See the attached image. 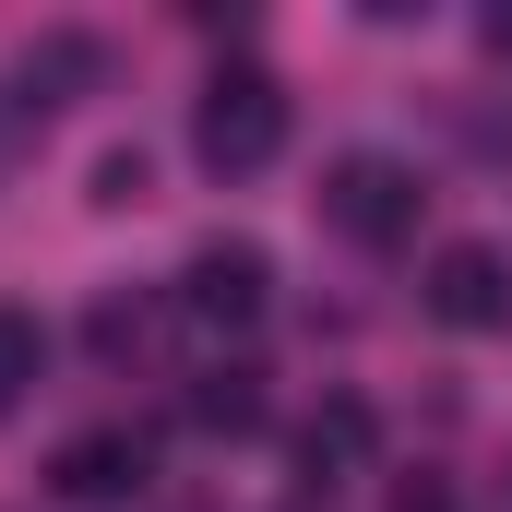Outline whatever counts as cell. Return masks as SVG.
<instances>
[{
  "instance_id": "obj_1",
  "label": "cell",
  "mask_w": 512,
  "mask_h": 512,
  "mask_svg": "<svg viewBox=\"0 0 512 512\" xmlns=\"http://www.w3.org/2000/svg\"><path fill=\"white\" fill-rule=\"evenodd\" d=\"M191 143H203V167H215V179H262V167L286 155V84H274L262 60H227V72L203 84Z\"/></svg>"
},
{
  "instance_id": "obj_2",
  "label": "cell",
  "mask_w": 512,
  "mask_h": 512,
  "mask_svg": "<svg viewBox=\"0 0 512 512\" xmlns=\"http://www.w3.org/2000/svg\"><path fill=\"white\" fill-rule=\"evenodd\" d=\"M417 167H393V155H334L322 167V227L334 239H358V251H405L417 239Z\"/></svg>"
},
{
  "instance_id": "obj_3",
  "label": "cell",
  "mask_w": 512,
  "mask_h": 512,
  "mask_svg": "<svg viewBox=\"0 0 512 512\" xmlns=\"http://www.w3.org/2000/svg\"><path fill=\"white\" fill-rule=\"evenodd\" d=\"M429 322H453V334H501L512 322V262L489 239H453V251H429Z\"/></svg>"
},
{
  "instance_id": "obj_4",
  "label": "cell",
  "mask_w": 512,
  "mask_h": 512,
  "mask_svg": "<svg viewBox=\"0 0 512 512\" xmlns=\"http://www.w3.org/2000/svg\"><path fill=\"white\" fill-rule=\"evenodd\" d=\"M262 298H274V262H262L251 239H203V251H191V274H179V310H191L203 334L262 322Z\"/></svg>"
},
{
  "instance_id": "obj_5",
  "label": "cell",
  "mask_w": 512,
  "mask_h": 512,
  "mask_svg": "<svg viewBox=\"0 0 512 512\" xmlns=\"http://www.w3.org/2000/svg\"><path fill=\"white\" fill-rule=\"evenodd\" d=\"M143 465H155V453H143L131 429H72V441L48 453V489H60V501H131Z\"/></svg>"
},
{
  "instance_id": "obj_6",
  "label": "cell",
  "mask_w": 512,
  "mask_h": 512,
  "mask_svg": "<svg viewBox=\"0 0 512 512\" xmlns=\"http://www.w3.org/2000/svg\"><path fill=\"white\" fill-rule=\"evenodd\" d=\"M370 441H382V429H370V405H346V393H334L322 417H298V465H310L322 489H334V477H358V465H370Z\"/></svg>"
},
{
  "instance_id": "obj_7",
  "label": "cell",
  "mask_w": 512,
  "mask_h": 512,
  "mask_svg": "<svg viewBox=\"0 0 512 512\" xmlns=\"http://www.w3.org/2000/svg\"><path fill=\"white\" fill-rule=\"evenodd\" d=\"M36 370H48V334H36V310H12V298H0V417L36 393Z\"/></svg>"
},
{
  "instance_id": "obj_8",
  "label": "cell",
  "mask_w": 512,
  "mask_h": 512,
  "mask_svg": "<svg viewBox=\"0 0 512 512\" xmlns=\"http://www.w3.org/2000/svg\"><path fill=\"white\" fill-rule=\"evenodd\" d=\"M191 417H203V429H262V393H251V370H203Z\"/></svg>"
},
{
  "instance_id": "obj_9",
  "label": "cell",
  "mask_w": 512,
  "mask_h": 512,
  "mask_svg": "<svg viewBox=\"0 0 512 512\" xmlns=\"http://www.w3.org/2000/svg\"><path fill=\"white\" fill-rule=\"evenodd\" d=\"M393 512H453V489H441V477H405V489H393Z\"/></svg>"
},
{
  "instance_id": "obj_10",
  "label": "cell",
  "mask_w": 512,
  "mask_h": 512,
  "mask_svg": "<svg viewBox=\"0 0 512 512\" xmlns=\"http://www.w3.org/2000/svg\"><path fill=\"white\" fill-rule=\"evenodd\" d=\"M489 48H501V60H512V12H489Z\"/></svg>"
},
{
  "instance_id": "obj_11",
  "label": "cell",
  "mask_w": 512,
  "mask_h": 512,
  "mask_svg": "<svg viewBox=\"0 0 512 512\" xmlns=\"http://www.w3.org/2000/svg\"><path fill=\"white\" fill-rule=\"evenodd\" d=\"M501 512H512V489H501Z\"/></svg>"
}]
</instances>
